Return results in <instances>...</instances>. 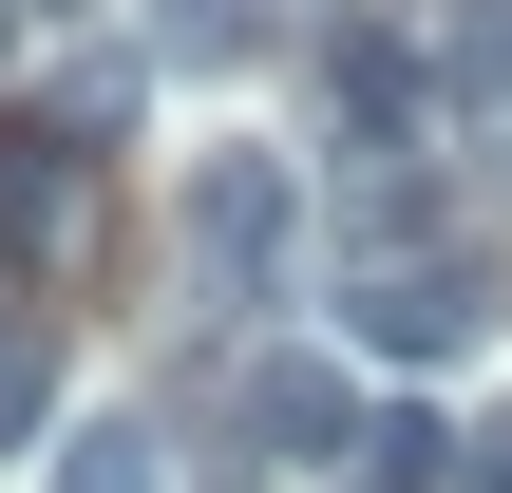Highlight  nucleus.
I'll list each match as a JSON object with an SVG mask.
<instances>
[{
	"label": "nucleus",
	"mask_w": 512,
	"mask_h": 493,
	"mask_svg": "<svg viewBox=\"0 0 512 493\" xmlns=\"http://www.w3.org/2000/svg\"><path fill=\"white\" fill-rule=\"evenodd\" d=\"M437 76H456L475 114H512V0H456V38H437Z\"/></svg>",
	"instance_id": "6"
},
{
	"label": "nucleus",
	"mask_w": 512,
	"mask_h": 493,
	"mask_svg": "<svg viewBox=\"0 0 512 493\" xmlns=\"http://www.w3.org/2000/svg\"><path fill=\"white\" fill-rule=\"evenodd\" d=\"M494 323H512V285H494V247H456V228H437V247H380V266L342 285V342H361V361H475Z\"/></svg>",
	"instance_id": "1"
},
{
	"label": "nucleus",
	"mask_w": 512,
	"mask_h": 493,
	"mask_svg": "<svg viewBox=\"0 0 512 493\" xmlns=\"http://www.w3.org/2000/svg\"><path fill=\"white\" fill-rule=\"evenodd\" d=\"M57 247H76V133L0 114V266H57Z\"/></svg>",
	"instance_id": "5"
},
{
	"label": "nucleus",
	"mask_w": 512,
	"mask_h": 493,
	"mask_svg": "<svg viewBox=\"0 0 512 493\" xmlns=\"http://www.w3.org/2000/svg\"><path fill=\"white\" fill-rule=\"evenodd\" d=\"M285 247H304V171H266V152H209V171H190V266H209V285H266Z\"/></svg>",
	"instance_id": "4"
},
{
	"label": "nucleus",
	"mask_w": 512,
	"mask_h": 493,
	"mask_svg": "<svg viewBox=\"0 0 512 493\" xmlns=\"http://www.w3.org/2000/svg\"><path fill=\"white\" fill-rule=\"evenodd\" d=\"M228 418H247V456H266V475L361 456V380H342V361H304V342H266V361L228 380Z\"/></svg>",
	"instance_id": "2"
},
{
	"label": "nucleus",
	"mask_w": 512,
	"mask_h": 493,
	"mask_svg": "<svg viewBox=\"0 0 512 493\" xmlns=\"http://www.w3.org/2000/svg\"><path fill=\"white\" fill-rule=\"evenodd\" d=\"M0 38H19V0H0Z\"/></svg>",
	"instance_id": "12"
},
{
	"label": "nucleus",
	"mask_w": 512,
	"mask_h": 493,
	"mask_svg": "<svg viewBox=\"0 0 512 493\" xmlns=\"http://www.w3.org/2000/svg\"><path fill=\"white\" fill-rule=\"evenodd\" d=\"M133 95H152V57H133V38H114V57H76V76H57V133H114V114H133Z\"/></svg>",
	"instance_id": "8"
},
{
	"label": "nucleus",
	"mask_w": 512,
	"mask_h": 493,
	"mask_svg": "<svg viewBox=\"0 0 512 493\" xmlns=\"http://www.w3.org/2000/svg\"><path fill=\"white\" fill-rule=\"evenodd\" d=\"M247 38V0H152V57H228Z\"/></svg>",
	"instance_id": "10"
},
{
	"label": "nucleus",
	"mask_w": 512,
	"mask_h": 493,
	"mask_svg": "<svg viewBox=\"0 0 512 493\" xmlns=\"http://www.w3.org/2000/svg\"><path fill=\"white\" fill-rule=\"evenodd\" d=\"M0 323H19V266H0Z\"/></svg>",
	"instance_id": "11"
},
{
	"label": "nucleus",
	"mask_w": 512,
	"mask_h": 493,
	"mask_svg": "<svg viewBox=\"0 0 512 493\" xmlns=\"http://www.w3.org/2000/svg\"><path fill=\"white\" fill-rule=\"evenodd\" d=\"M323 114L361 133V152H418V114H437V57L361 0V19H323Z\"/></svg>",
	"instance_id": "3"
},
{
	"label": "nucleus",
	"mask_w": 512,
	"mask_h": 493,
	"mask_svg": "<svg viewBox=\"0 0 512 493\" xmlns=\"http://www.w3.org/2000/svg\"><path fill=\"white\" fill-rule=\"evenodd\" d=\"M57 493H152V437H133V418H76V437H57Z\"/></svg>",
	"instance_id": "7"
},
{
	"label": "nucleus",
	"mask_w": 512,
	"mask_h": 493,
	"mask_svg": "<svg viewBox=\"0 0 512 493\" xmlns=\"http://www.w3.org/2000/svg\"><path fill=\"white\" fill-rule=\"evenodd\" d=\"M38 418H57V361H38V323H0V456H19Z\"/></svg>",
	"instance_id": "9"
}]
</instances>
